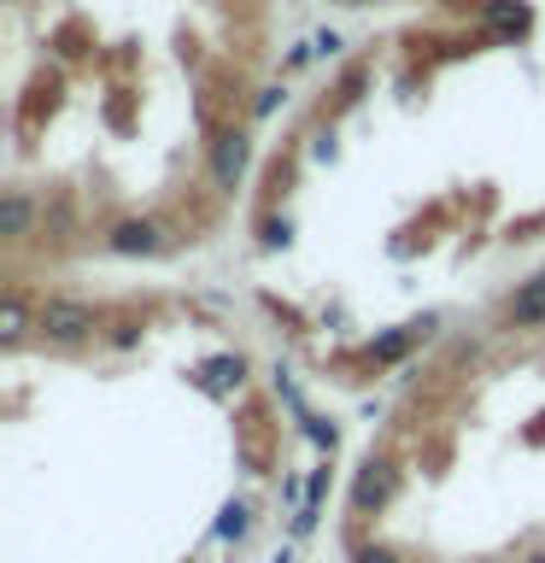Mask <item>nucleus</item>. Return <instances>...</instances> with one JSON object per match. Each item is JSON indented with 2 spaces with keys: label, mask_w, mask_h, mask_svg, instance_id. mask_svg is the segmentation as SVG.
<instances>
[{
  "label": "nucleus",
  "mask_w": 545,
  "mask_h": 563,
  "mask_svg": "<svg viewBox=\"0 0 545 563\" xmlns=\"http://www.w3.org/2000/svg\"><path fill=\"white\" fill-rule=\"evenodd\" d=\"M35 323H42L53 341H88V334H94V306H82V299H47Z\"/></svg>",
  "instance_id": "1"
},
{
  "label": "nucleus",
  "mask_w": 545,
  "mask_h": 563,
  "mask_svg": "<svg viewBox=\"0 0 545 563\" xmlns=\"http://www.w3.org/2000/svg\"><path fill=\"white\" fill-rule=\"evenodd\" d=\"M246 158H253V141H246L241 130H223L218 141H211V176H218V188H235Z\"/></svg>",
  "instance_id": "2"
},
{
  "label": "nucleus",
  "mask_w": 545,
  "mask_h": 563,
  "mask_svg": "<svg viewBox=\"0 0 545 563\" xmlns=\"http://www.w3.org/2000/svg\"><path fill=\"white\" fill-rule=\"evenodd\" d=\"M393 487H399L393 464L369 457V464L358 470V482H352V505H358V510H369V505H387V499H393Z\"/></svg>",
  "instance_id": "3"
},
{
  "label": "nucleus",
  "mask_w": 545,
  "mask_h": 563,
  "mask_svg": "<svg viewBox=\"0 0 545 563\" xmlns=\"http://www.w3.org/2000/svg\"><path fill=\"white\" fill-rule=\"evenodd\" d=\"M105 246H112V253H123V258H141V253H158V246H165V235H158V223L130 218V223H118L112 235H105Z\"/></svg>",
  "instance_id": "4"
},
{
  "label": "nucleus",
  "mask_w": 545,
  "mask_h": 563,
  "mask_svg": "<svg viewBox=\"0 0 545 563\" xmlns=\"http://www.w3.org/2000/svg\"><path fill=\"white\" fill-rule=\"evenodd\" d=\"M504 317H510L516 329H534V323H545V271H540L534 282H522V288L504 299Z\"/></svg>",
  "instance_id": "5"
},
{
  "label": "nucleus",
  "mask_w": 545,
  "mask_h": 563,
  "mask_svg": "<svg viewBox=\"0 0 545 563\" xmlns=\"http://www.w3.org/2000/svg\"><path fill=\"white\" fill-rule=\"evenodd\" d=\"M429 334H434V317H422V323H404V329H393V334H381V341H376V364H399L404 352L422 346Z\"/></svg>",
  "instance_id": "6"
},
{
  "label": "nucleus",
  "mask_w": 545,
  "mask_h": 563,
  "mask_svg": "<svg viewBox=\"0 0 545 563\" xmlns=\"http://www.w3.org/2000/svg\"><path fill=\"white\" fill-rule=\"evenodd\" d=\"M30 218H35V206H30V194H7V200H0V235L7 241H24L30 235Z\"/></svg>",
  "instance_id": "7"
},
{
  "label": "nucleus",
  "mask_w": 545,
  "mask_h": 563,
  "mask_svg": "<svg viewBox=\"0 0 545 563\" xmlns=\"http://www.w3.org/2000/svg\"><path fill=\"white\" fill-rule=\"evenodd\" d=\"M487 24L492 30H522V7H516V0H492V7H487Z\"/></svg>",
  "instance_id": "8"
},
{
  "label": "nucleus",
  "mask_w": 545,
  "mask_h": 563,
  "mask_svg": "<svg viewBox=\"0 0 545 563\" xmlns=\"http://www.w3.org/2000/svg\"><path fill=\"white\" fill-rule=\"evenodd\" d=\"M0 329H7V334L24 329V299H18V294H7V306H0Z\"/></svg>",
  "instance_id": "9"
},
{
  "label": "nucleus",
  "mask_w": 545,
  "mask_h": 563,
  "mask_svg": "<svg viewBox=\"0 0 545 563\" xmlns=\"http://www.w3.org/2000/svg\"><path fill=\"white\" fill-rule=\"evenodd\" d=\"M218 534H223V540H241V534H246V510H241V505H235V510H223Z\"/></svg>",
  "instance_id": "10"
},
{
  "label": "nucleus",
  "mask_w": 545,
  "mask_h": 563,
  "mask_svg": "<svg viewBox=\"0 0 545 563\" xmlns=\"http://www.w3.org/2000/svg\"><path fill=\"white\" fill-rule=\"evenodd\" d=\"M352 563H399V558L387 552V545H358V552H352Z\"/></svg>",
  "instance_id": "11"
},
{
  "label": "nucleus",
  "mask_w": 545,
  "mask_h": 563,
  "mask_svg": "<svg viewBox=\"0 0 545 563\" xmlns=\"http://www.w3.org/2000/svg\"><path fill=\"white\" fill-rule=\"evenodd\" d=\"M276 100H281V88H264V95H258V118H270Z\"/></svg>",
  "instance_id": "12"
},
{
  "label": "nucleus",
  "mask_w": 545,
  "mask_h": 563,
  "mask_svg": "<svg viewBox=\"0 0 545 563\" xmlns=\"http://www.w3.org/2000/svg\"><path fill=\"white\" fill-rule=\"evenodd\" d=\"M112 346H135V323H118L112 329Z\"/></svg>",
  "instance_id": "13"
},
{
  "label": "nucleus",
  "mask_w": 545,
  "mask_h": 563,
  "mask_svg": "<svg viewBox=\"0 0 545 563\" xmlns=\"http://www.w3.org/2000/svg\"><path fill=\"white\" fill-rule=\"evenodd\" d=\"M346 7H369V0H346Z\"/></svg>",
  "instance_id": "14"
},
{
  "label": "nucleus",
  "mask_w": 545,
  "mask_h": 563,
  "mask_svg": "<svg viewBox=\"0 0 545 563\" xmlns=\"http://www.w3.org/2000/svg\"><path fill=\"white\" fill-rule=\"evenodd\" d=\"M527 563H545V552H540V558H527Z\"/></svg>",
  "instance_id": "15"
}]
</instances>
